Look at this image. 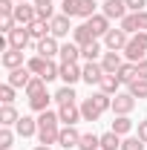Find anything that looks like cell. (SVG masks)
<instances>
[{"label":"cell","instance_id":"cell-11","mask_svg":"<svg viewBox=\"0 0 147 150\" xmlns=\"http://www.w3.org/2000/svg\"><path fill=\"white\" fill-rule=\"evenodd\" d=\"M101 12H104L110 20H121V18H127V15H130V9H127L124 0H104Z\"/></svg>","mask_w":147,"mask_h":150},{"label":"cell","instance_id":"cell-50","mask_svg":"<svg viewBox=\"0 0 147 150\" xmlns=\"http://www.w3.org/2000/svg\"><path fill=\"white\" fill-rule=\"evenodd\" d=\"M32 150H52V147H49V144H35Z\"/></svg>","mask_w":147,"mask_h":150},{"label":"cell","instance_id":"cell-42","mask_svg":"<svg viewBox=\"0 0 147 150\" xmlns=\"http://www.w3.org/2000/svg\"><path fill=\"white\" fill-rule=\"evenodd\" d=\"M15 26H18V20H15V12H12V15H0V32H3V35H9Z\"/></svg>","mask_w":147,"mask_h":150},{"label":"cell","instance_id":"cell-52","mask_svg":"<svg viewBox=\"0 0 147 150\" xmlns=\"http://www.w3.org/2000/svg\"><path fill=\"white\" fill-rule=\"evenodd\" d=\"M101 3H104V0H101Z\"/></svg>","mask_w":147,"mask_h":150},{"label":"cell","instance_id":"cell-24","mask_svg":"<svg viewBox=\"0 0 147 150\" xmlns=\"http://www.w3.org/2000/svg\"><path fill=\"white\" fill-rule=\"evenodd\" d=\"M101 55H104L101 40H92L87 46H81V58H84V61H101Z\"/></svg>","mask_w":147,"mask_h":150},{"label":"cell","instance_id":"cell-30","mask_svg":"<svg viewBox=\"0 0 147 150\" xmlns=\"http://www.w3.org/2000/svg\"><path fill=\"white\" fill-rule=\"evenodd\" d=\"M101 150H121V136L112 130L101 133Z\"/></svg>","mask_w":147,"mask_h":150},{"label":"cell","instance_id":"cell-51","mask_svg":"<svg viewBox=\"0 0 147 150\" xmlns=\"http://www.w3.org/2000/svg\"><path fill=\"white\" fill-rule=\"evenodd\" d=\"M15 3H29V0H15Z\"/></svg>","mask_w":147,"mask_h":150},{"label":"cell","instance_id":"cell-34","mask_svg":"<svg viewBox=\"0 0 147 150\" xmlns=\"http://www.w3.org/2000/svg\"><path fill=\"white\" fill-rule=\"evenodd\" d=\"M90 98H92V101H95V107H98V110H101V112L112 110V95H107V93H101V90H98V93H92Z\"/></svg>","mask_w":147,"mask_h":150},{"label":"cell","instance_id":"cell-22","mask_svg":"<svg viewBox=\"0 0 147 150\" xmlns=\"http://www.w3.org/2000/svg\"><path fill=\"white\" fill-rule=\"evenodd\" d=\"M121 84H124V81H121L118 75H104L101 84H98V90L107 93V95H115V93H121Z\"/></svg>","mask_w":147,"mask_h":150},{"label":"cell","instance_id":"cell-3","mask_svg":"<svg viewBox=\"0 0 147 150\" xmlns=\"http://www.w3.org/2000/svg\"><path fill=\"white\" fill-rule=\"evenodd\" d=\"M101 40H104V46H107L110 52H124V46L130 43V35L121 29V26H118V29L112 26V29H110L104 38H101Z\"/></svg>","mask_w":147,"mask_h":150},{"label":"cell","instance_id":"cell-40","mask_svg":"<svg viewBox=\"0 0 147 150\" xmlns=\"http://www.w3.org/2000/svg\"><path fill=\"white\" fill-rule=\"evenodd\" d=\"M15 93H18V87H12V84L6 81V84L0 87V101H3V104H15Z\"/></svg>","mask_w":147,"mask_h":150},{"label":"cell","instance_id":"cell-29","mask_svg":"<svg viewBox=\"0 0 147 150\" xmlns=\"http://www.w3.org/2000/svg\"><path fill=\"white\" fill-rule=\"evenodd\" d=\"M52 98H55V101H58V107H61V104H72V101L78 98V95H75V87L64 84L61 90H55V95H52Z\"/></svg>","mask_w":147,"mask_h":150},{"label":"cell","instance_id":"cell-43","mask_svg":"<svg viewBox=\"0 0 147 150\" xmlns=\"http://www.w3.org/2000/svg\"><path fill=\"white\" fill-rule=\"evenodd\" d=\"M55 18V6H37V20H52Z\"/></svg>","mask_w":147,"mask_h":150},{"label":"cell","instance_id":"cell-41","mask_svg":"<svg viewBox=\"0 0 147 150\" xmlns=\"http://www.w3.org/2000/svg\"><path fill=\"white\" fill-rule=\"evenodd\" d=\"M95 9H98V0H81V18L84 20H90L92 15H98Z\"/></svg>","mask_w":147,"mask_h":150},{"label":"cell","instance_id":"cell-21","mask_svg":"<svg viewBox=\"0 0 147 150\" xmlns=\"http://www.w3.org/2000/svg\"><path fill=\"white\" fill-rule=\"evenodd\" d=\"M18 121H20V112L15 104H3L0 107V127H15Z\"/></svg>","mask_w":147,"mask_h":150},{"label":"cell","instance_id":"cell-14","mask_svg":"<svg viewBox=\"0 0 147 150\" xmlns=\"http://www.w3.org/2000/svg\"><path fill=\"white\" fill-rule=\"evenodd\" d=\"M6 81L12 87H18V90H26V84L32 81V72H29V67H18V69H9Z\"/></svg>","mask_w":147,"mask_h":150},{"label":"cell","instance_id":"cell-2","mask_svg":"<svg viewBox=\"0 0 147 150\" xmlns=\"http://www.w3.org/2000/svg\"><path fill=\"white\" fill-rule=\"evenodd\" d=\"M124 58L133 61V64H139V61H144V58H147V32H136V35H130V43L124 46Z\"/></svg>","mask_w":147,"mask_h":150},{"label":"cell","instance_id":"cell-15","mask_svg":"<svg viewBox=\"0 0 147 150\" xmlns=\"http://www.w3.org/2000/svg\"><path fill=\"white\" fill-rule=\"evenodd\" d=\"M15 133H18L20 139H32V136H37V118H32V115H20V121L15 124Z\"/></svg>","mask_w":147,"mask_h":150},{"label":"cell","instance_id":"cell-47","mask_svg":"<svg viewBox=\"0 0 147 150\" xmlns=\"http://www.w3.org/2000/svg\"><path fill=\"white\" fill-rule=\"evenodd\" d=\"M136 18H139V32H147V9L144 12H136Z\"/></svg>","mask_w":147,"mask_h":150},{"label":"cell","instance_id":"cell-35","mask_svg":"<svg viewBox=\"0 0 147 150\" xmlns=\"http://www.w3.org/2000/svg\"><path fill=\"white\" fill-rule=\"evenodd\" d=\"M40 78H43L46 84H49V81H55V78H61V64H58L55 58H52V61H46V69H43Z\"/></svg>","mask_w":147,"mask_h":150},{"label":"cell","instance_id":"cell-44","mask_svg":"<svg viewBox=\"0 0 147 150\" xmlns=\"http://www.w3.org/2000/svg\"><path fill=\"white\" fill-rule=\"evenodd\" d=\"M124 3H127L130 12H144L147 9V0H124Z\"/></svg>","mask_w":147,"mask_h":150},{"label":"cell","instance_id":"cell-4","mask_svg":"<svg viewBox=\"0 0 147 150\" xmlns=\"http://www.w3.org/2000/svg\"><path fill=\"white\" fill-rule=\"evenodd\" d=\"M136 101L139 98H133L130 93H115L112 95V115H130L136 110Z\"/></svg>","mask_w":147,"mask_h":150},{"label":"cell","instance_id":"cell-48","mask_svg":"<svg viewBox=\"0 0 147 150\" xmlns=\"http://www.w3.org/2000/svg\"><path fill=\"white\" fill-rule=\"evenodd\" d=\"M136 67H139V78H147V58H144V61H139Z\"/></svg>","mask_w":147,"mask_h":150},{"label":"cell","instance_id":"cell-33","mask_svg":"<svg viewBox=\"0 0 147 150\" xmlns=\"http://www.w3.org/2000/svg\"><path fill=\"white\" fill-rule=\"evenodd\" d=\"M43 90H46V81H43L40 75H32V81L26 84V90H23V93H26V98H32V95L43 93Z\"/></svg>","mask_w":147,"mask_h":150},{"label":"cell","instance_id":"cell-45","mask_svg":"<svg viewBox=\"0 0 147 150\" xmlns=\"http://www.w3.org/2000/svg\"><path fill=\"white\" fill-rule=\"evenodd\" d=\"M15 6H18L15 0H0V15H12V12H15Z\"/></svg>","mask_w":147,"mask_h":150},{"label":"cell","instance_id":"cell-20","mask_svg":"<svg viewBox=\"0 0 147 150\" xmlns=\"http://www.w3.org/2000/svg\"><path fill=\"white\" fill-rule=\"evenodd\" d=\"M61 64H78V58H81V46L69 40V43H61Z\"/></svg>","mask_w":147,"mask_h":150},{"label":"cell","instance_id":"cell-23","mask_svg":"<svg viewBox=\"0 0 147 150\" xmlns=\"http://www.w3.org/2000/svg\"><path fill=\"white\" fill-rule=\"evenodd\" d=\"M81 115H84V121H92V124H95L104 112L95 107V101H92V98H84V101H81Z\"/></svg>","mask_w":147,"mask_h":150},{"label":"cell","instance_id":"cell-49","mask_svg":"<svg viewBox=\"0 0 147 150\" xmlns=\"http://www.w3.org/2000/svg\"><path fill=\"white\" fill-rule=\"evenodd\" d=\"M35 6H52V0H32Z\"/></svg>","mask_w":147,"mask_h":150},{"label":"cell","instance_id":"cell-26","mask_svg":"<svg viewBox=\"0 0 147 150\" xmlns=\"http://www.w3.org/2000/svg\"><path fill=\"white\" fill-rule=\"evenodd\" d=\"M29 35H32V40H43V38L52 35V29H49V20H35L32 26H29Z\"/></svg>","mask_w":147,"mask_h":150},{"label":"cell","instance_id":"cell-39","mask_svg":"<svg viewBox=\"0 0 147 150\" xmlns=\"http://www.w3.org/2000/svg\"><path fill=\"white\" fill-rule=\"evenodd\" d=\"M12 144H15L12 127H0V150H12Z\"/></svg>","mask_w":147,"mask_h":150},{"label":"cell","instance_id":"cell-9","mask_svg":"<svg viewBox=\"0 0 147 150\" xmlns=\"http://www.w3.org/2000/svg\"><path fill=\"white\" fill-rule=\"evenodd\" d=\"M81 72H84V81L90 84V87H98L101 84V78H104V67H101V61H87L84 67H81Z\"/></svg>","mask_w":147,"mask_h":150},{"label":"cell","instance_id":"cell-27","mask_svg":"<svg viewBox=\"0 0 147 150\" xmlns=\"http://www.w3.org/2000/svg\"><path fill=\"white\" fill-rule=\"evenodd\" d=\"M115 75H118V78H121L124 84H133V81L139 78V67H136L133 61H124V64H121V69H118Z\"/></svg>","mask_w":147,"mask_h":150},{"label":"cell","instance_id":"cell-46","mask_svg":"<svg viewBox=\"0 0 147 150\" xmlns=\"http://www.w3.org/2000/svg\"><path fill=\"white\" fill-rule=\"evenodd\" d=\"M136 136L147 144V121H139V124H136Z\"/></svg>","mask_w":147,"mask_h":150},{"label":"cell","instance_id":"cell-6","mask_svg":"<svg viewBox=\"0 0 147 150\" xmlns=\"http://www.w3.org/2000/svg\"><path fill=\"white\" fill-rule=\"evenodd\" d=\"M35 55H40V58H49V61H52V58H58L61 55V40H58V38H43V40H37L35 43Z\"/></svg>","mask_w":147,"mask_h":150},{"label":"cell","instance_id":"cell-10","mask_svg":"<svg viewBox=\"0 0 147 150\" xmlns=\"http://www.w3.org/2000/svg\"><path fill=\"white\" fill-rule=\"evenodd\" d=\"M58 115H61V124H78V121H84L81 104H78V101H72V104H61V107H58Z\"/></svg>","mask_w":147,"mask_h":150},{"label":"cell","instance_id":"cell-17","mask_svg":"<svg viewBox=\"0 0 147 150\" xmlns=\"http://www.w3.org/2000/svg\"><path fill=\"white\" fill-rule=\"evenodd\" d=\"M121 64H124V58H121V52H104L101 55V67H104V72L107 75H115L118 69H121Z\"/></svg>","mask_w":147,"mask_h":150},{"label":"cell","instance_id":"cell-32","mask_svg":"<svg viewBox=\"0 0 147 150\" xmlns=\"http://www.w3.org/2000/svg\"><path fill=\"white\" fill-rule=\"evenodd\" d=\"M61 15H66V18H81V0H61Z\"/></svg>","mask_w":147,"mask_h":150},{"label":"cell","instance_id":"cell-7","mask_svg":"<svg viewBox=\"0 0 147 150\" xmlns=\"http://www.w3.org/2000/svg\"><path fill=\"white\" fill-rule=\"evenodd\" d=\"M15 20H18V26H32L37 20V6L35 3H18L15 6Z\"/></svg>","mask_w":147,"mask_h":150},{"label":"cell","instance_id":"cell-28","mask_svg":"<svg viewBox=\"0 0 147 150\" xmlns=\"http://www.w3.org/2000/svg\"><path fill=\"white\" fill-rule=\"evenodd\" d=\"M78 150H101V136L98 133H84L81 142H78Z\"/></svg>","mask_w":147,"mask_h":150},{"label":"cell","instance_id":"cell-8","mask_svg":"<svg viewBox=\"0 0 147 150\" xmlns=\"http://www.w3.org/2000/svg\"><path fill=\"white\" fill-rule=\"evenodd\" d=\"M72 18H66V15H55V18L49 20V29H52V38H58V40H64V38L72 35V23H69Z\"/></svg>","mask_w":147,"mask_h":150},{"label":"cell","instance_id":"cell-16","mask_svg":"<svg viewBox=\"0 0 147 150\" xmlns=\"http://www.w3.org/2000/svg\"><path fill=\"white\" fill-rule=\"evenodd\" d=\"M61 81H64V84H69V87H75L78 81H84L81 67H78V64H61Z\"/></svg>","mask_w":147,"mask_h":150},{"label":"cell","instance_id":"cell-13","mask_svg":"<svg viewBox=\"0 0 147 150\" xmlns=\"http://www.w3.org/2000/svg\"><path fill=\"white\" fill-rule=\"evenodd\" d=\"M0 64L6 67V69H18V67H26V61H23V49H3V55H0Z\"/></svg>","mask_w":147,"mask_h":150},{"label":"cell","instance_id":"cell-5","mask_svg":"<svg viewBox=\"0 0 147 150\" xmlns=\"http://www.w3.org/2000/svg\"><path fill=\"white\" fill-rule=\"evenodd\" d=\"M81 136H84V133H78L75 124H64V127H61V136H58V144H61L64 150H78Z\"/></svg>","mask_w":147,"mask_h":150},{"label":"cell","instance_id":"cell-18","mask_svg":"<svg viewBox=\"0 0 147 150\" xmlns=\"http://www.w3.org/2000/svg\"><path fill=\"white\" fill-rule=\"evenodd\" d=\"M72 40L78 43V46H87V43H92V40H98V38L92 35V29H90V23L84 20V23H78L72 29Z\"/></svg>","mask_w":147,"mask_h":150},{"label":"cell","instance_id":"cell-37","mask_svg":"<svg viewBox=\"0 0 147 150\" xmlns=\"http://www.w3.org/2000/svg\"><path fill=\"white\" fill-rule=\"evenodd\" d=\"M46 61H49V58L32 55L29 61H26V67H29V72H32V75H43V69H46Z\"/></svg>","mask_w":147,"mask_h":150},{"label":"cell","instance_id":"cell-36","mask_svg":"<svg viewBox=\"0 0 147 150\" xmlns=\"http://www.w3.org/2000/svg\"><path fill=\"white\" fill-rule=\"evenodd\" d=\"M118 26H121L127 35H136V32H139V18H136V12H130L127 18H121V20H118Z\"/></svg>","mask_w":147,"mask_h":150},{"label":"cell","instance_id":"cell-38","mask_svg":"<svg viewBox=\"0 0 147 150\" xmlns=\"http://www.w3.org/2000/svg\"><path fill=\"white\" fill-rule=\"evenodd\" d=\"M147 144L139 139V136H124L121 139V150H144Z\"/></svg>","mask_w":147,"mask_h":150},{"label":"cell","instance_id":"cell-12","mask_svg":"<svg viewBox=\"0 0 147 150\" xmlns=\"http://www.w3.org/2000/svg\"><path fill=\"white\" fill-rule=\"evenodd\" d=\"M87 23H90V29H92V35H95V38H104V35H107V32L112 29V20L107 18L104 12H98V15H92V18L87 20Z\"/></svg>","mask_w":147,"mask_h":150},{"label":"cell","instance_id":"cell-19","mask_svg":"<svg viewBox=\"0 0 147 150\" xmlns=\"http://www.w3.org/2000/svg\"><path fill=\"white\" fill-rule=\"evenodd\" d=\"M110 130H112V133H118V136L124 139V136H133V130H136V121H133L130 115H115V121H112Z\"/></svg>","mask_w":147,"mask_h":150},{"label":"cell","instance_id":"cell-31","mask_svg":"<svg viewBox=\"0 0 147 150\" xmlns=\"http://www.w3.org/2000/svg\"><path fill=\"white\" fill-rule=\"evenodd\" d=\"M127 93L133 95V98H147V78H136L133 84H127Z\"/></svg>","mask_w":147,"mask_h":150},{"label":"cell","instance_id":"cell-1","mask_svg":"<svg viewBox=\"0 0 147 150\" xmlns=\"http://www.w3.org/2000/svg\"><path fill=\"white\" fill-rule=\"evenodd\" d=\"M58 136H61V115H58V110L37 112V142L52 147V144H58Z\"/></svg>","mask_w":147,"mask_h":150},{"label":"cell","instance_id":"cell-25","mask_svg":"<svg viewBox=\"0 0 147 150\" xmlns=\"http://www.w3.org/2000/svg\"><path fill=\"white\" fill-rule=\"evenodd\" d=\"M49 101H55V98L43 90V93H37V95H32V98H29V110L43 112V110H49Z\"/></svg>","mask_w":147,"mask_h":150}]
</instances>
